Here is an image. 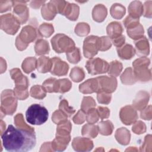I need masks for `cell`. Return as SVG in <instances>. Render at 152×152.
I'll use <instances>...</instances> for the list:
<instances>
[{
  "mask_svg": "<svg viewBox=\"0 0 152 152\" xmlns=\"http://www.w3.org/2000/svg\"><path fill=\"white\" fill-rule=\"evenodd\" d=\"M41 12L43 18L46 20H53L57 14L55 6L51 1L48 4L43 5Z\"/></svg>",
  "mask_w": 152,
  "mask_h": 152,
  "instance_id": "25",
  "label": "cell"
},
{
  "mask_svg": "<svg viewBox=\"0 0 152 152\" xmlns=\"http://www.w3.org/2000/svg\"><path fill=\"white\" fill-rule=\"evenodd\" d=\"M100 51H106L109 49L112 46V42L110 38L107 36H102L99 38Z\"/></svg>",
  "mask_w": 152,
  "mask_h": 152,
  "instance_id": "50",
  "label": "cell"
},
{
  "mask_svg": "<svg viewBox=\"0 0 152 152\" xmlns=\"http://www.w3.org/2000/svg\"><path fill=\"white\" fill-rule=\"evenodd\" d=\"M45 2V1H31L30 2V7L33 8L34 9H37L39 8L41 5L43 4Z\"/></svg>",
  "mask_w": 152,
  "mask_h": 152,
  "instance_id": "61",
  "label": "cell"
},
{
  "mask_svg": "<svg viewBox=\"0 0 152 152\" xmlns=\"http://www.w3.org/2000/svg\"><path fill=\"white\" fill-rule=\"evenodd\" d=\"M1 73L2 74L7 69V64L5 61L2 58H1Z\"/></svg>",
  "mask_w": 152,
  "mask_h": 152,
  "instance_id": "62",
  "label": "cell"
},
{
  "mask_svg": "<svg viewBox=\"0 0 152 152\" xmlns=\"http://www.w3.org/2000/svg\"><path fill=\"white\" fill-rule=\"evenodd\" d=\"M90 31V27L87 23H79L75 27V33L79 36H85Z\"/></svg>",
  "mask_w": 152,
  "mask_h": 152,
  "instance_id": "42",
  "label": "cell"
},
{
  "mask_svg": "<svg viewBox=\"0 0 152 152\" xmlns=\"http://www.w3.org/2000/svg\"><path fill=\"white\" fill-rule=\"evenodd\" d=\"M72 146L76 151H89L93 148V142L88 138L76 137L72 140Z\"/></svg>",
  "mask_w": 152,
  "mask_h": 152,
  "instance_id": "15",
  "label": "cell"
},
{
  "mask_svg": "<svg viewBox=\"0 0 152 152\" xmlns=\"http://www.w3.org/2000/svg\"><path fill=\"white\" fill-rule=\"evenodd\" d=\"M20 24V21L12 14L8 13L1 16V28L8 34L14 35L18 31Z\"/></svg>",
  "mask_w": 152,
  "mask_h": 152,
  "instance_id": "8",
  "label": "cell"
},
{
  "mask_svg": "<svg viewBox=\"0 0 152 152\" xmlns=\"http://www.w3.org/2000/svg\"><path fill=\"white\" fill-rule=\"evenodd\" d=\"M12 5V1H0L1 12H4L10 10Z\"/></svg>",
  "mask_w": 152,
  "mask_h": 152,
  "instance_id": "57",
  "label": "cell"
},
{
  "mask_svg": "<svg viewBox=\"0 0 152 152\" xmlns=\"http://www.w3.org/2000/svg\"><path fill=\"white\" fill-rule=\"evenodd\" d=\"M151 1L145 2L144 4V16L145 17L151 18Z\"/></svg>",
  "mask_w": 152,
  "mask_h": 152,
  "instance_id": "59",
  "label": "cell"
},
{
  "mask_svg": "<svg viewBox=\"0 0 152 152\" xmlns=\"http://www.w3.org/2000/svg\"><path fill=\"white\" fill-rule=\"evenodd\" d=\"M1 118L6 115H12L16 110L17 106V98L12 90H4L1 96Z\"/></svg>",
  "mask_w": 152,
  "mask_h": 152,
  "instance_id": "4",
  "label": "cell"
},
{
  "mask_svg": "<svg viewBox=\"0 0 152 152\" xmlns=\"http://www.w3.org/2000/svg\"><path fill=\"white\" fill-rule=\"evenodd\" d=\"M99 132L103 135H111L114 126L113 124L110 121H101L98 124Z\"/></svg>",
  "mask_w": 152,
  "mask_h": 152,
  "instance_id": "34",
  "label": "cell"
},
{
  "mask_svg": "<svg viewBox=\"0 0 152 152\" xmlns=\"http://www.w3.org/2000/svg\"><path fill=\"white\" fill-rule=\"evenodd\" d=\"M85 77L84 70L80 67L75 66L72 68L70 72V77L71 80L76 83L82 81Z\"/></svg>",
  "mask_w": 152,
  "mask_h": 152,
  "instance_id": "41",
  "label": "cell"
},
{
  "mask_svg": "<svg viewBox=\"0 0 152 152\" xmlns=\"http://www.w3.org/2000/svg\"><path fill=\"white\" fill-rule=\"evenodd\" d=\"M51 44L53 49L58 53H67L75 47L73 40L62 33L54 36L51 39Z\"/></svg>",
  "mask_w": 152,
  "mask_h": 152,
  "instance_id": "7",
  "label": "cell"
},
{
  "mask_svg": "<svg viewBox=\"0 0 152 152\" xmlns=\"http://www.w3.org/2000/svg\"><path fill=\"white\" fill-rule=\"evenodd\" d=\"M68 61L71 64H77L81 59V55L79 48L75 47L71 51L66 53Z\"/></svg>",
  "mask_w": 152,
  "mask_h": 152,
  "instance_id": "39",
  "label": "cell"
},
{
  "mask_svg": "<svg viewBox=\"0 0 152 152\" xmlns=\"http://www.w3.org/2000/svg\"><path fill=\"white\" fill-rule=\"evenodd\" d=\"M38 31L41 36L45 37H49L54 32L53 26L51 24L44 23L39 26Z\"/></svg>",
  "mask_w": 152,
  "mask_h": 152,
  "instance_id": "40",
  "label": "cell"
},
{
  "mask_svg": "<svg viewBox=\"0 0 152 152\" xmlns=\"http://www.w3.org/2000/svg\"><path fill=\"white\" fill-rule=\"evenodd\" d=\"M46 92L48 93H58V80L55 78H49L46 79L42 84Z\"/></svg>",
  "mask_w": 152,
  "mask_h": 152,
  "instance_id": "35",
  "label": "cell"
},
{
  "mask_svg": "<svg viewBox=\"0 0 152 152\" xmlns=\"http://www.w3.org/2000/svg\"><path fill=\"white\" fill-rule=\"evenodd\" d=\"M88 72L91 75L106 73L108 71L109 64L107 61L99 58H90L86 64Z\"/></svg>",
  "mask_w": 152,
  "mask_h": 152,
  "instance_id": "10",
  "label": "cell"
},
{
  "mask_svg": "<svg viewBox=\"0 0 152 152\" xmlns=\"http://www.w3.org/2000/svg\"><path fill=\"white\" fill-rule=\"evenodd\" d=\"M112 42L113 43V44L116 47V48H120L121 46H122L125 42V37L124 35H121L119 37L112 39Z\"/></svg>",
  "mask_w": 152,
  "mask_h": 152,
  "instance_id": "58",
  "label": "cell"
},
{
  "mask_svg": "<svg viewBox=\"0 0 152 152\" xmlns=\"http://www.w3.org/2000/svg\"><path fill=\"white\" fill-rule=\"evenodd\" d=\"M86 119V113L81 109L78 110L75 115L73 117L72 121L75 124H81Z\"/></svg>",
  "mask_w": 152,
  "mask_h": 152,
  "instance_id": "53",
  "label": "cell"
},
{
  "mask_svg": "<svg viewBox=\"0 0 152 152\" xmlns=\"http://www.w3.org/2000/svg\"><path fill=\"white\" fill-rule=\"evenodd\" d=\"M107 14V8L102 4H97L93 8L92 11V17L93 19L96 22L101 23L103 21L105 20Z\"/></svg>",
  "mask_w": 152,
  "mask_h": 152,
  "instance_id": "22",
  "label": "cell"
},
{
  "mask_svg": "<svg viewBox=\"0 0 152 152\" xmlns=\"http://www.w3.org/2000/svg\"><path fill=\"white\" fill-rule=\"evenodd\" d=\"M14 124L17 128L24 129L31 132H34V129L33 127L28 126L27 124H26L23 116L22 113H18L14 117Z\"/></svg>",
  "mask_w": 152,
  "mask_h": 152,
  "instance_id": "38",
  "label": "cell"
},
{
  "mask_svg": "<svg viewBox=\"0 0 152 152\" xmlns=\"http://www.w3.org/2000/svg\"><path fill=\"white\" fill-rule=\"evenodd\" d=\"M134 44L136 48L137 54L139 55L147 56L150 52V46L147 39L142 36L140 39L135 40ZM135 50V51H136Z\"/></svg>",
  "mask_w": 152,
  "mask_h": 152,
  "instance_id": "20",
  "label": "cell"
},
{
  "mask_svg": "<svg viewBox=\"0 0 152 152\" xmlns=\"http://www.w3.org/2000/svg\"><path fill=\"white\" fill-rule=\"evenodd\" d=\"M124 26L126 29L135 27L140 24L139 18L133 17L131 15L127 16L125 19L123 21Z\"/></svg>",
  "mask_w": 152,
  "mask_h": 152,
  "instance_id": "51",
  "label": "cell"
},
{
  "mask_svg": "<svg viewBox=\"0 0 152 152\" xmlns=\"http://www.w3.org/2000/svg\"><path fill=\"white\" fill-rule=\"evenodd\" d=\"M52 66V59L47 56H40L37 61V69L40 73L50 72Z\"/></svg>",
  "mask_w": 152,
  "mask_h": 152,
  "instance_id": "24",
  "label": "cell"
},
{
  "mask_svg": "<svg viewBox=\"0 0 152 152\" xmlns=\"http://www.w3.org/2000/svg\"><path fill=\"white\" fill-rule=\"evenodd\" d=\"M125 8L121 4L118 3L113 4L110 10L112 17L117 20L121 19L125 14Z\"/></svg>",
  "mask_w": 152,
  "mask_h": 152,
  "instance_id": "33",
  "label": "cell"
},
{
  "mask_svg": "<svg viewBox=\"0 0 152 152\" xmlns=\"http://www.w3.org/2000/svg\"><path fill=\"white\" fill-rule=\"evenodd\" d=\"M59 109L62 111L68 117L71 116L75 112V110L72 107L69 106L68 101L65 99H63L60 102Z\"/></svg>",
  "mask_w": 152,
  "mask_h": 152,
  "instance_id": "43",
  "label": "cell"
},
{
  "mask_svg": "<svg viewBox=\"0 0 152 152\" xmlns=\"http://www.w3.org/2000/svg\"><path fill=\"white\" fill-rule=\"evenodd\" d=\"M11 78L14 80L15 86L28 88L29 83L27 78L24 75L18 68H13L10 71Z\"/></svg>",
  "mask_w": 152,
  "mask_h": 152,
  "instance_id": "16",
  "label": "cell"
},
{
  "mask_svg": "<svg viewBox=\"0 0 152 152\" xmlns=\"http://www.w3.org/2000/svg\"><path fill=\"white\" fill-rule=\"evenodd\" d=\"M144 8L140 1H135L132 2L128 7L129 15L139 18L143 14Z\"/></svg>",
  "mask_w": 152,
  "mask_h": 152,
  "instance_id": "27",
  "label": "cell"
},
{
  "mask_svg": "<svg viewBox=\"0 0 152 152\" xmlns=\"http://www.w3.org/2000/svg\"><path fill=\"white\" fill-rule=\"evenodd\" d=\"M96 105V102L93 97L90 96H85L83 97L81 104V109L86 113L89 109L94 107Z\"/></svg>",
  "mask_w": 152,
  "mask_h": 152,
  "instance_id": "44",
  "label": "cell"
},
{
  "mask_svg": "<svg viewBox=\"0 0 152 152\" xmlns=\"http://www.w3.org/2000/svg\"><path fill=\"white\" fill-rule=\"evenodd\" d=\"M86 113V120L89 124H94L98 121L99 116L96 109L93 107L89 109Z\"/></svg>",
  "mask_w": 152,
  "mask_h": 152,
  "instance_id": "48",
  "label": "cell"
},
{
  "mask_svg": "<svg viewBox=\"0 0 152 152\" xmlns=\"http://www.w3.org/2000/svg\"><path fill=\"white\" fill-rule=\"evenodd\" d=\"M48 116L49 112L46 108L39 104L30 105L26 112L27 121L34 125H40L46 122Z\"/></svg>",
  "mask_w": 152,
  "mask_h": 152,
  "instance_id": "3",
  "label": "cell"
},
{
  "mask_svg": "<svg viewBox=\"0 0 152 152\" xmlns=\"http://www.w3.org/2000/svg\"><path fill=\"white\" fill-rule=\"evenodd\" d=\"M150 63V59L145 56L140 57L133 62L134 72L137 81L147 82L151 80V71L148 68Z\"/></svg>",
  "mask_w": 152,
  "mask_h": 152,
  "instance_id": "6",
  "label": "cell"
},
{
  "mask_svg": "<svg viewBox=\"0 0 152 152\" xmlns=\"http://www.w3.org/2000/svg\"><path fill=\"white\" fill-rule=\"evenodd\" d=\"M115 137L119 144L126 145L128 144L130 141L131 134L129 131L126 128H121L116 131Z\"/></svg>",
  "mask_w": 152,
  "mask_h": 152,
  "instance_id": "26",
  "label": "cell"
},
{
  "mask_svg": "<svg viewBox=\"0 0 152 152\" xmlns=\"http://www.w3.org/2000/svg\"><path fill=\"white\" fill-rule=\"evenodd\" d=\"M58 93H64L68 91L72 87L71 82L67 78L58 80Z\"/></svg>",
  "mask_w": 152,
  "mask_h": 152,
  "instance_id": "46",
  "label": "cell"
},
{
  "mask_svg": "<svg viewBox=\"0 0 152 152\" xmlns=\"http://www.w3.org/2000/svg\"><path fill=\"white\" fill-rule=\"evenodd\" d=\"M149 94L145 91H139L135 99L132 102L134 107L138 110H142L145 107L149 101Z\"/></svg>",
  "mask_w": 152,
  "mask_h": 152,
  "instance_id": "17",
  "label": "cell"
},
{
  "mask_svg": "<svg viewBox=\"0 0 152 152\" xmlns=\"http://www.w3.org/2000/svg\"><path fill=\"white\" fill-rule=\"evenodd\" d=\"M79 12L80 8L77 5L67 2L62 15L71 21H75L78 17Z\"/></svg>",
  "mask_w": 152,
  "mask_h": 152,
  "instance_id": "21",
  "label": "cell"
},
{
  "mask_svg": "<svg viewBox=\"0 0 152 152\" xmlns=\"http://www.w3.org/2000/svg\"><path fill=\"white\" fill-rule=\"evenodd\" d=\"M39 34L38 30L31 26H24L15 39V46L19 50H23L27 48L29 43L33 42Z\"/></svg>",
  "mask_w": 152,
  "mask_h": 152,
  "instance_id": "5",
  "label": "cell"
},
{
  "mask_svg": "<svg viewBox=\"0 0 152 152\" xmlns=\"http://www.w3.org/2000/svg\"><path fill=\"white\" fill-rule=\"evenodd\" d=\"M119 116L121 121L126 125L134 124L138 118L136 110L130 105H127L121 108Z\"/></svg>",
  "mask_w": 152,
  "mask_h": 152,
  "instance_id": "13",
  "label": "cell"
},
{
  "mask_svg": "<svg viewBox=\"0 0 152 152\" xmlns=\"http://www.w3.org/2000/svg\"><path fill=\"white\" fill-rule=\"evenodd\" d=\"M97 112L98 113L99 118L101 119L108 118L110 116V110L106 107L99 106L97 109Z\"/></svg>",
  "mask_w": 152,
  "mask_h": 152,
  "instance_id": "55",
  "label": "cell"
},
{
  "mask_svg": "<svg viewBox=\"0 0 152 152\" xmlns=\"http://www.w3.org/2000/svg\"><path fill=\"white\" fill-rule=\"evenodd\" d=\"M5 123L1 119V135H2L4 133V129H5Z\"/></svg>",
  "mask_w": 152,
  "mask_h": 152,
  "instance_id": "63",
  "label": "cell"
},
{
  "mask_svg": "<svg viewBox=\"0 0 152 152\" xmlns=\"http://www.w3.org/2000/svg\"><path fill=\"white\" fill-rule=\"evenodd\" d=\"M122 68V64L121 62L118 61H113L109 64L107 72L110 76L117 77L121 74Z\"/></svg>",
  "mask_w": 152,
  "mask_h": 152,
  "instance_id": "37",
  "label": "cell"
},
{
  "mask_svg": "<svg viewBox=\"0 0 152 152\" xmlns=\"http://www.w3.org/2000/svg\"><path fill=\"white\" fill-rule=\"evenodd\" d=\"M71 128L72 125L69 121H66L58 125L56 137L51 142L53 151H62L66 149L71 140L70 132Z\"/></svg>",
  "mask_w": 152,
  "mask_h": 152,
  "instance_id": "2",
  "label": "cell"
},
{
  "mask_svg": "<svg viewBox=\"0 0 152 152\" xmlns=\"http://www.w3.org/2000/svg\"><path fill=\"white\" fill-rule=\"evenodd\" d=\"M26 1H12L14 15L20 21L21 24H24L29 17V11Z\"/></svg>",
  "mask_w": 152,
  "mask_h": 152,
  "instance_id": "12",
  "label": "cell"
},
{
  "mask_svg": "<svg viewBox=\"0 0 152 152\" xmlns=\"http://www.w3.org/2000/svg\"><path fill=\"white\" fill-rule=\"evenodd\" d=\"M52 66L50 71L52 74L57 76H63L67 74L69 65L66 62L56 56L52 58Z\"/></svg>",
  "mask_w": 152,
  "mask_h": 152,
  "instance_id": "14",
  "label": "cell"
},
{
  "mask_svg": "<svg viewBox=\"0 0 152 152\" xmlns=\"http://www.w3.org/2000/svg\"><path fill=\"white\" fill-rule=\"evenodd\" d=\"M141 111L140 116L142 119L144 120H150L151 119V106L150 105Z\"/></svg>",
  "mask_w": 152,
  "mask_h": 152,
  "instance_id": "56",
  "label": "cell"
},
{
  "mask_svg": "<svg viewBox=\"0 0 152 152\" xmlns=\"http://www.w3.org/2000/svg\"><path fill=\"white\" fill-rule=\"evenodd\" d=\"M37 59L34 57H27L22 63V69L26 74L30 73L35 69L37 66Z\"/></svg>",
  "mask_w": 152,
  "mask_h": 152,
  "instance_id": "32",
  "label": "cell"
},
{
  "mask_svg": "<svg viewBox=\"0 0 152 152\" xmlns=\"http://www.w3.org/2000/svg\"><path fill=\"white\" fill-rule=\"evenodd\" d=\"M96 78L99 85L97 92L103 91L110 94L115 91L117 87V80L115 77L103 75Z\"/></svg>",
  "mask_w": 152,
  "mask_h": 152,
  "instance_id": "11",
  "label": "cell"
},
{
  "mask_svg": "<svg viewBox=\"0 0 152 152\" xmlns=\"http://www.w3.org/2000/svg\"><path fill=\"white\" fill-rule=\"evenodd\" d=\"M98 90L99 85L96 78L88 79L79 86V90L83 94L97 93Z\"/></svg>",
  "mask_w": 152,
  "mask_h": 152,
  "instance_id": "18",
  "label": "cell"
},
{
  "mask_svg": "<svg viewBox=\"0 0 152 152\" xmlns=\"http://www.w3.org/2000/svg\"><path fill=\"white\" fill-rule=\"evenodd\" d=\"M13 91L16 98L20 100H25L28 97V91L27 88L15 87Z\"/></svg>",
  "mask_w": 152,
  "mask_h": 152,
  "instance_id": "47",
  "label": "cell"
},
{
  "mask_svg": "<svg viewBox=\"0 0 152 152\" xmlns=\"http://www.w3.org/2000/svg\"><path fill=\"white\" fill-rule=\"evenodd\" d=\"M53 151L52 148V145H51V142H46L44 144L42 145L41 148L40 150V151Z\"/></svg>",
  "mask_w": 152,
  "mask_h": 152,
  "instance_id": "60",
  "label": "cell"
},
{
  "mask_svg": "<svg viewBox=\"0 0 152 152\" xmlns=\"http://www.w3.org/2000/svg\"><path fill=\"white\" fill-rule=\"evenodd\" d=\"M132 131L136 134H141L146 131V126L144 122L138 121L134 123L132 128Z\"/></svg>",
  "mask_w": 152,
  "mask_h": 152,
  "instance_id": "52",
  "label": "cell"
},
{
  "mask_svg": "<svg viewBox=\"0 0 152 152\" xmlns=\"http://www.w3.org/2000/svg\"><path fill=\"white\" fill-rule=\"evenodd\" d=\"M5 149L10 152H25L31 150L36 143L34 132L15 128L10 125L1 135Z\"/></svg>",
  "mask_w": 152,
  "mask_h": 152,
  "instance_id": "1",
  "label": "cell"
},
{
  "mask_svg": "<svg viewBox=\"0 0 152 152\" xmlns=\"http://www.w3.org/2000/svg\"><path fill=\"white\" fill-rule=\"evenodd\" d=\"M68 116L60 109L53 112L52 116V121L56 125L61 124L68 121Z\"/></svg>",
  "mask_w": 152,
  "mask_h": 152,
  "instance_id": "45",
  "label": "cell"
},
{
  "mask_svg": "<svg viewBox=\"0 0 152 152\" xmlns=\"http://www.w3.org/2000/svg\"><path fill=\"white\" fill-rule=\"evenodd\" d=\"M112 96L110 93L103 91H99L97 93V99L99 103L101 104H108L111 101Z\"/></svg>",
  "mask_w": 152,
  "mask_h": 152,
  "instance_id": "49",
  "label": "cell"
},
{
  "mask_svg": "<svg viewBox=\"0 0 152 152\" xmlns=\"http://www.w3.org/2000/svg\"><path fill=\"white\" fill-rule=\"evenodd\" d=\"M126 32L131 39L136 40L143 36L144 30L142 26L139 24L135 27L126 29Z\"/></svg>",
  "mask_w": 152,
  "mask_h": 152,
  "instance_id": "31",
  "label": "cell"
},
{
  "mask_svg": "<svg viewBox=\"0 0 152 152\" xmlns=\"http://www.w3.org/2000/svg\"><path fill=\"white\" fill-rule=\"evenodd\" d=\"M46 91L42 86L35 85L33 86L30 91V96L37 99H43L46 96Z\"/></svg>",
  "mask_w": 152,
  "mask_h": 152,
  "instance_id": "36",
  "label": "cell"
},
{
  "mask_svg": "<svg viewBox=\"0 0 152 152\" xmlns=\"http://www.w3.org/2000/svg\"><path fill=\"white\" fill-rule=\"evenodd\" d=\"M121 80L122 83L125 85H132L137 81L134 70L130 67L126 68L122 74L121 75Z\"/></svg>",
  "mask_w": 152,
  "mask_h": 152,
  "instance_id": "28",
  "label": "cell"
},
{
  "mask_svg": "<svg viewBox=\"0 0 152 152\" xmlns=\"http://www.w3.org/2000/svg\"><path fill=\"white\" fill-rule=\"evenodd\" d=\"M123 27L121 24L117 21L111 22L106 27V32L110 39H116L122 35Z\"/></svg>",
  "mask_w": 152,
  "mask_h": 152,
  "instance_id": "19",
  "label": "cell"
},
{
  "mask_svg": "<svg viewBox=\"0 0 152 152\" xmlns=\"http://www.w3.org/2000/svg\"><path fill=\"white\" fill-rule=\"evenodd\" d=\"M34 51L36 55L38 56L48 54L50 51L48 42L46 40L39 39L35 43Z\"/></svg>",
  "mask_w": 152,
  "mask_h": 152,
  "instance_id": "29",
  "label": "cell"
},
{
  "mask_svg": "<svg viewBox=\"0 0 152 152\" xmlns=\"http://www.w3.org/2000/svg\"><path fill=\"white\" fill-rule=\"evenodd\" d=\"M140 151H151V135H148L145 137L142 145L140 147Z\"/></svg>",
  "mask_w": 152,
  "mask_h": 152,
  "instance_id": "54",
  "label": "cell"
},
{
  "mask_svg": "<svg viewBox=\"0 0 152 152\" xmlns=\"http://www.w3.org/2000/svg\"><path fill=\"white\" fill-rule=\"evenodd\" d=\"M118 56L122 59H130L135 54V49L129 44L124 45L120 48H117Z\"/></svg>",
  "mask_w": 152,
  "mask_h": 152,
  "instance_id": "23",
  "label": "cell"
},
{
  "mask_svg": "<svg viewBox=\"0 0 152 152\" xmlns=\"http://www.w3.org/2000/svg\"><path fill=\"white\" fill-rule=\"evenodd\" d=\"M99 37L90 36L86 37L83 42V53L87 58H93L97 54L100 48Z\"/></svg>",
  "mask_w": 152,
  "mask_h": 152,
  "instance_id": "9",
  "label": "cell"
},
{
  "mask_svg": "<svg viewBox=\"0 0 152 152\" xmlns=\"http://www.w3.org/2000/svg\"><path fill=\"white\" fill-rule=\"evenodd\" d=\"M81 133L83 136L94 138L97 137L99 133L98 126L94 125L93 124H87L83 126Z\"/></svg>",
  "mask_w": 152,
  "mask_h": 152,
  "instance_id": "30",
  "label": "cell"
}]
</instances>
